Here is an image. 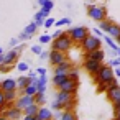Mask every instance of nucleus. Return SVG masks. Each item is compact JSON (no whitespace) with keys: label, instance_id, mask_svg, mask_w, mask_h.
Returning <instances> with one entry per match:
<instances>
[{"label":"nucleus","instance_id":"49530a36","mask_svg":"<svg viewBox=\"0 0 120 120\" xmlns=\"http://www.w3.org/2000/svg\"><path fill=\"white\" fill-rule=\"evenodd\" d=\"M61 35H63V33H61V30L54 31V35H53V40H54V38H58V36H61Z\"/></svg>","mask_w":120,"mask_h":120},{"label":"nucleus","instance_id":"58836bf2","mask_svg":"<svg viewBox=\"0 0 120 120\" xmlns=\"http://www.w3.org/2000/svg\"><path fill=\"white\" fill-rule=\"evenodd\" d=\"M54 23H56V22H54L53 18H49V17H48V18L45 20V26H46V28H49V26H53Z\"/></svg>","mask_w":120,"mask_h":120},{"label":"nucleus","instance_id":"4be33fe9","mask_svg":"<svg viewBox=\"0 0 120 120\" xmlns=\"http://www.w3.org/2000/svg\"><path fill=\"white\" fill-rule=\"evenodd\" d=\"M48 18V15L43 12V10H40V12H36V15H35V20L33 22H36V25L38 26H41V25H45V20Z\"/></svg>","mask_w":120,"mask_h":120},{"label":"nucleus","instance_id":"79ce46f5","mask_svg":"<svg viewBox=\"0 0 120 120\" xmlns=\"http://www.w3.org/2000/svg\"><path fill=\"white\" fill-rule=\"evenodd\" d=\"M120 110V100H117V102H113V112L117 113Z\"/></svg>","mask_w":120,"mask_h":120},{"label":"nucleus","instance_id":"052dcab7","mask_svg":"<svg viewBox=\"0 0 120 120\" xmlns=\"http://www.w3.org/2000/svg\"><path fill=\"white\" fill-rule=\"evenodd\" d=\"M0 113H2V110H0Z\"/></svg>","mask_w":120,"mask_h":120},{"label":"nucleus","instance_id":"6e6d98bb","mask_svg":"<svg viewBox=\"0 0 120 120\" xmlns=\"http://www.w3.org/2000/svg\"><path fill=\"white\" fill-rule=\"evenodd\" d=\"M117 43H118V45H120V36H118V38H117Z\"/></svg>","mask_w":120,"mask_h":120},{"label":"nucleus","instance_id":"b1692460","mask_svg":"<svg viewBox=\"0 0 120 120\" xmlns=\"http://www.w3.org/2000/svg\"><path fill=\"white\" fill-rule=\"evenodd\" d=\"M36 92H38V89H36V84H35V82L31 81V84H30V86H26V87L23 89V92H22V94H26V95H33V97H35V95H36Z\"/></svg>","mask_w":120,"mask_h":120},{"label":"nucleus","instance_id":"c03bdc74","mask_svg":"<svg viewBox=\"0 0 120 120\" xmlns=\"http://www.w3.org/2000/svg\"><path fill=\"white\" fill-rule=\"evenodd\" d=\"M40 58H41V59H48V58H49V53H46V51H43V53L40 54Z\"/></svg>","mask_w":120,"mask_h":120},{"label":"nucleus","instance_id":"ea45409f","mask_svg":"<svg viewBox=\"0 0 120 120\" xmlns=\"http://www.w3.org/2000/svg\"><path fill=\"white\" fill-rule=\"evenodd\" d=\"M18 38H20L22 41H25V40H28V38H31V36H30V35H26V33L23 31V33H20V36H18Z\"/></svg>","mask_w":120,"mask_h":120},{"label":"nucleus","instance_id":"4d7b16f0","mask_svg":"<svg viewBox=\"0 0 120 120\" xmlns=\"http://www.w3.org/2000/svg\"><path fill=\"white\" fill-rule=\"evenodd\" d=\"M2 53H4V49H2V48H0V54H2Z\"/></svg>","mask_w":120,"mask_h":120},{"label":"nucleus","instance_id":"f3484780","mask_svg":"<svg viewBox=\"0 0 120 120\" xmlns=\"http://www.w3.org/2000/svg\"><path fill=\"white\" fill-rule=\"evenodd\" d=\"M18 53H20V49H10L8 53H5L4 56H5V63L7 64H13L17 59H18Z\"/></svg>","mask_w":120,"mask_h":120},{"label":"nucleus","instance_id":"13d9d810","mask_svg":"<svg viewBox=\"0 0 120 120\" xmlns=\"http://www.w3.org/2000/svg\"><path fill=\"white\" fill-rule=\"evenodd\" d=\"M53 120H61V118H53Z\"/></svg>","mask_w":120,"mask_h":120},{"label":"nucleus","instance_id":"0eeeda50","mask_svg":"<svg viewBox=\"0 0 120 120\" xmlns=\"http://www.w3.org/2000/svg\"><path fill=\"white\" fill-rule=\"evenodd\" d=\"M102 66H104V64H102L100 61H95V59H86V61H84V69H86L89 74H92V76H95V74L100 71Z\"/></svg>","mask_w":120,"mask_h":120},{"label":"nucleus","instance_id":"4468645a","mask_svg":"<svg viewBox=\"0 0 120 120\" xmlns=\"http://www.w3.org/2000/svg\"><path fill=\"white\" fill-rule=\"evenodd\" d=\"M2 115L8 117L10 120H18V118L22 117V109H18V107H10V109H7Z\"/></svg>","mask_w":120,"mask_h":120},{"label":"nucleus","instance_id":"5701e85b","mask_svg":"<svg viewBox=\"0 0 120 120\" xmlns=\"http://www.w3.org/2000/svg\"><path fill=\"white\" fill-rule=\"evenodd\" d=\"M107 35H109V36H112L113 40H117V38L120 36V26H118V25H115V23H112V26L109 28Z\"/></svg>","mask_w":120,"mask_h":120},{"label":"nucleus","instance_id":"412c9836","mask_svg":"<svg viewBox=\"0 0 120 120\" xmlns=\"http://www.w3.org/2000/svg\"><path fill=\"white\" fill-rule=\"evenodd\" d=\"M18 89H15V90H7V92H4L5 94V100L8 102V104H15V100L18 99V92H17Z\"/></svg>","mask_w":120,"mask_h":120},{"label":"nucleus","instance_id":"e433bc0d","mask_svg":"<svg viewBox=\"0 0 120 120\" xmlns=\"http://www.w3.org/2000/svg\"><path fill=\"white\" fill-rule=\"evenodd\" d=\"M17 69L22 71V72H25V71H28V64H26V63H18V64H17Z\"/></svg>","mask_w":120,"mask_h":120},{"label":"nucleus","instance_id":"9d476101","mask_svg":"<svg viewBox=\"0 0 120 120\" xmlns=\"http://www.w3.org/2000/svg\"><path fill=\"white\" fill-rule=\"evenodd\" d=\"M74 95H76V94H71V92H68V90H61V89H58L54 99L59 100V102H63V104H68V102L74 100Z\"/></svg>","mask_w":120,"mask_h":120},{"label":"nucleus","instance_id":"473e14b6","mask_svg":"<svg viewBox=\"0 0 120 120\" xmlns=\"http://www.w3.org/2000/svg\"><path fill=\"white\" fill-rule=\"evenodd\" d=\"M10 71H12V64H7V63L0 64V72H10Z\"/></svg>","mask_w":120,"mask_h":120},{"label":"nucleus","instance_id":"7c9ffc66","mask_svg":"<svg viewBox=\"0 0 120 120\" xmlns=\"http://www.w3.org/2000/svg\"><path fill=\"white\" fill-rule=\"evenodd\" d=\"M68 77H69L71 81H79V72H77V69H71V71L68 72Z\"/></svg>","mask_w":120,"mask_h":120},{"label":"nucleus","instance_id":"8fccbe9b","mask_svg":"<svg viewBox=\"0 0 120 120\" xmlns=\"http://www.w3.org/2000/svg\"><path fill=\"white\" fill-rule=\"evenodd\" d=\"M36 2H38V5H40V7H43V5L48 2V0H36Z\"/></svg>","mask_w":120,"mask_h":120},{"label":"nucleus","instance_id":"aec40b11","mask_svg":"<svg viewBox=\"0 0 120 120\" xmlns=\"http://www.w3.org/2000/svg\"><path fill=\"white\" fill-rule=\"evenodd\" d=\"M66 81H69L68 74H64V76H53V86H54L56 89H59Z\"/></svg>","mask_w":120,"mask_h":120},{"label":"nucleus","instance_id":"6e6552de","mask_svg":"<svg viewBox=\"0 0 120 120\" xmlns=\"http://www.w3.org/2000/svg\"><path fill=\"white\" fill-rule=\"evenodd\" d=\"M31 104H35V97L33 95H26V94H22V95H18V99L15 100V107H18V109H26L28 105H31Z\"/></svg>","mask_w":120,"mask_h":120},{"label":"nucleus","instance_id":"de8ad7c7","mask_svg":"<svg viewBox=\"0 0 120 120\" xmlns=\"http://www.w3.org/2000/svg\"><path fill=\"white\" fill-rule=\"evenodd\" d=\"M18 40H20V38H13V40L10 41V46H15V45L18 43Z\"/></svg>","mask_w":120,"mask_h":120},{"label":"nucleus","instance_id":"a878e982","mask_svg":"<svg viewBox=\"0 0 120 120\" xmlns=\"http://www.w3.org/2000/svg\"><path fill=\"white\" fill-rule=\"evenodd\" d=\"M36 28H38L36 22H31V23H30V25H28V26H26V28L23 30V31H25L26 35H30V36H33V35L36 33Z\"/></svg>","mask_w":120,"mask_h":120},{"label":"nucleus","instance_id":"bf43d9fd","mask_svg":"<svg viewBox=\"0 0 120 120\" xmlns=\"http://www.w3.org/2000/svg\"><path fill=\"white\" fill-rule=\"evenodd\" d=\"M113 120H118V118H117V117H115V118H113Z\"/></svg>","mask_w":120,"mask_h":120},{"label":"nucleus","instance_id":"6ab92c4d","mask_svg":"<svg viewBox=\"0 0 120 120\" xmlns=\"http://www.w3.org/2000/svg\"><path fill=\"white\" fill-rule=\"evenodd\" d=\"M40 107H41V105H38V104L35 102V104L28 105L26 109H23V113H25V115H33V117H35V115H38V112H40Z\"/></svg>","mask_w":120,"mask_h":120},{"label":"nucleus","instance_id":"c85d7f7f","mask_svg":"<svg viewBox=\"0 0 120 120\" xmlns=\"http://www.w3.org/2000/svg\"><path fill=\"white\" fill-rule=\"evenodd\" d=\"M53 7H54V5H53V2H51V0H48V2H46V4H45V5L40 8V10H43V12H45V13L49 17V12L53 10Z\"/></svg>","mask_w":120,"mask_h":120},{"label":"nucleus","instance_id":"2f4dec72","mask_svg":"<svg viewBox=\"0 0 120 120\" xmlns=\"http://www.w3.org/2000/svg\"><path fill=\"white\" fill-rule=\"evenodd\" d=\"M51 109H54V110H63V109H64V104L54 99V102L51 104Z\"/></svg>","mask_w":120,"mask_h":120},{"label":"nucleus","instance_id":"9b49d317","mask_svg":"<svg viewBox=\"0 0 120 120\" xmlns=\"http://www.w3.org/2000/svg\"><path fill=\"white\" fill-rule=\"evenodd\" d=\"M107 97H109V100H112V104L117 102V100H120V86L115 84V86L109 87L107 89Z\"/></svg>","mask_w":120,"mask_h":120},{"label":"nucleus","instance_id":"20e7f679","mask_svg":"<svg viewBox=\"0 0 120 120\" xmlns=\"http://www.w3.org/2000/svg\"><path fill=\"white\" fill-rule=\"evenodd\" d=\"M87 13H89V17H90L92 20H95V22H102V20L107 18L105 8H104V7H99V5H89V7H87Z\"/></svg>","mask_w":120,"mask_h":120},{"label":"nucleus","instance_id":"37998d69","mask_svg":"<svg viewBox=\"0 0 120 120\" xmlns=\"http://www.w3.org/2000/svg\"><path fill=\"white\" fill-rule=\"evenodd\" d=\"M110 66H120V58L118 59H112L110 61Z\"/></svg>","mask_w":120,"mask_h":120},{"label":"nucleus","instance_id":"1a4fd4ad","mask_svg":"<svg viewBox=\"0 0 120 120\" xmlns=\"http://www.w3.org/2000/svg\"><path fill=\"white\" fill-rule=\"evenodd\" d=\"M71 69H72V63H69V61L66 59L64 63L54 66V69H53V76H64V74H68Z\"/></svg>","mask_w":120,"mask_h":120},{"label":"nucleus","instance_id":"7ed1b4c3","mask_svg":"<svg viewBox=\"0 0 120 120\" xmlns=\"http://www.w3.org/2000/svg\"><path fill=\"white\" fill-rule=\"evenodd\" d=\"M94 79H95V82L99 84V82H110L112 79H113V69H112V66H102L100 68V71L94 76Z\"/></svg>","mask_w":120,"mask_h":120},{"label":"nucleus","instance_id":"a19ab883","mask_svg":"<svg viewBox=\"0 0 120 120\" xmlns=\"http://www.w3.org/2000/svg\"><path fill=\"white\" fill-rule=\"evenodd\" d=\"M28 76H30V79H38V77H40V74H38V71H36V72H35V71H31V72H30Z\"/></svg>","mask_w":120,"mask_h":120},{"label":"nucleus","instance_id":"4c0bfd02","mask_svg":"<svg viewBox=\"0 0 120 120\" xmlns=\"http://www.w3.org/2000/svg\"><path fill=\"white\" fill-rule=\"evenodd\" d=\"M31 51H33L35 54H41V53H43V49H41V46H40V45H35V46H31Z\"/></svg>","mask_w":120,"mask_h":120},{"label":"nucleus","instance_id":"864d4df0","mask_svg":"<svg viewBox=\"0 0 120 120\" xmlns=\"http://www.w3.org/2000/svg\"><path fill=\"white\" fill-rule=\"evenodd\" d=\"M115 117H117V118H118V120H120V110H118V112H117V113H115Z\"/></svg>","mask_w":120,"mask_h":120},{"label":"nucleus","instance_id":"f704fd0d","mask_svg":"<svg viewBox=\"0 0 120 120\" xmlns=\"http://www.w3.org/2000/svg\"><path fill=\"white\" fill-rule=\"evenodd\" d=\"M51 41H53L51 35H41L40 36V43H51Z\"/></svg>","mask_w":120,"mask_h":120},{"label":"nucleus","instance_id":"ddd939ff","mask_svg":"<svg viewBox=\"0 0 120 120\" xmlns=\"http://www.w3.org/2000/svg\"><path fill=\"white\" fill-rule=\"evenodd\" d=\"M84 58L86 59H95V61H104V58H105V54H104V51L99 48V49H94V51H87L86 54H84Z\"/></svg>","mask_w":120,"mask_h":120},{"label":"nucleus","instance_id":"2eb2a0df","mask_svg":"<svg viewBox=\"0 0 120 120\" xmlns=\"http://www.w3.org/2000/svg\"><path fill=\"white\" fill-rule=\"evenodd\" d=\"M61 90H68V92H71V94H76L77 92V81H66L61 87H59Z\"/></svg>","mask_w":120,"mask_h":120},{"label":"nucleus","instance_id":"a18cd8bd","mask_svg":"<svg viewBox=\"0 0 120 120\" xmlns=\"http://www.w3.org/2000/svg\"><path fill=\"white\" fill-rule=\"evenodd\" d=\"M36 71H38V74H40V76H43V74H46V69H45V68H38Z\"/></svg>","mask_w":120,"mask_h":120},{"label":"nucleus","instance_id":"c756f323","mask_svg":"<svg viewBox=\"0 0 120 120\" xmlns=\"http://www.w3.org/2000/svg\"><path fill=\"white\" fill-rule=\"evenodd\" d=\"M110 26H112V22H109V20H102V22H99V28H100L102 31H109Z\"/></svg>","mask_w":120,"mask_h":120},{"label":"nucleus","instance_id":"f257e3e1","mask_svg":"<svg viewBox=\"0 0 120 120\" xmlns=\"http://www.w3.org/2000/svg\"><path fill=\"white\" fill-rule=\"evenodd\" d=\"M72 43H74V41H72L71 35H69V33H63L61 36H58V38H54V40H53L51 48H53V49H59V51L68 53V51L71 49Z\"/></svg>","mask_w":120,"mask_h":120},{"label":"nucleus","instance_id":"09e8293b","mask_svg":"<svg viewBox=\"0 0 120 120\" xmlns=\"http://www.w3.org/2000/svg\"><path fill=\"white\" fill-rule=\"evenodd\" d=\"M23 120H35L33 115H23Z\"/></svg>","mask_w":120,"mask_h":120},{"label":"nucleus","instance_id":"cd10ccee","mask_svg":"<svg viewBox=\"0 0 120 120\" xmlns=\"http://www.w3.org/2000/svg\"><path fill=\"white\" fill-rule=\"evenodd\" d=\"M35 102H36L38 105H43V104L46 102V97H45V92H36V95H35Z\"/></svg>","mask_w":120,"mask_h":120},{"label":"nucleus","instance_id":"bb28decb","mask_svg":"<svg viewBox=\"0 0 120 120\" xmlns=\"http://www.w3.org/2000/svg\"><path fill=\"white\" fill-rule=\"evenodd\" d=\"M104 41H105V43H107V45H109V46L115 51V53H117V49L120 48V46H117V45L113 43V38H112V36H109V35H107V36H104Z\"/></svg>","mask_w":120,"mask_h":120},{"label":"nucleus","instance_id":"72a5a7b5","mask_svg":"<svg viewBox=\"0 0 120 120\" xmlns=\"http://www.w3.org/2000/svg\"><path fill=\"white\" fill-rule=\"evenodd\" d=\"M7 107V100H5V94H4V90H0V110L2 109H5Z\"/></svg>","mask_w":120,"mask_h":120},{"label":"nucleus","instance_id":"5fc2aeb1","mask_svg":"<svg viewBox=\"0 0 120 120\" xmlns=\"http://www.w3.org/2000/svg\"><path fill=\"white\" fill-rule=\"evenodd\" d=\"M117 54H118V56H120V48H118V49H117Z\"/></svg>","mask_w":120,"mask_h":120},{"label":"nucleus","instance_id":"a211bd4d","mask_svg":"<svg viewBox=\"0 0 120 120\" xmlns=\"http://www.w3.org/2000/svg\"><path fill=\"white\" fill-rule=\"evenodd\" d=\"M31 81H33V79H30V76H22L20 79H17V82H18V90L23 92V89H25L26 86H30Z\"/></svg>","mask_w":120,"mask_h":120},{"label":"nucleus","instance_id":"423d86ee","mask_svg":"<svg viewBox=\"0 0 120 120\" xmlns=\"http://www.w3.org/2000/svg\"><path fill=\"white\" fill-rule=\"evenodd\" d=\"M49 64L51 66H58V64H61V63H64L66 59H68V56H66V53L64 51H59V49H51L49 51Z\"/></svg>","mask_w":120,"mask_h":120},{"label":"nucleus","instance_id":"f8f14e48","mask_svg":"<svg viewBox=\"0 0 120 120\" xmlns=\"http://www.w3.org/2000/svg\"><path fill=\"white\" fill-rule=\"evenodd\" d=\"M15 89H18V82H17L15 79H12V77L0 82V90H4V92H7V90H15Z\"/></svg>","mask_w":120,"mask_h":120},{"label":"nucleus","instance_id":"c9c22d12","mask_svg":"<svg viewBox=\"0 0 120 120\" xmlns=\"http://www.w3.org/2000/svg\"><path fill=\"white\" fill-rule=\"evenodd\" d=\"M69 23H71L69 18H61V20H58L54 25H56V26H63V25H69Z\"/></svg>","mask_w":120,"mask_h":120},{"label":"nucleus","instance_id":"f03ea898","mask_svg":"<svg viewBox=\"0 0 120 120\" xmlns=\"http://www.w3.org/2000/svg\"><path fill=\"white\" fill-rule=\"evenodd\" d=\"M81 46H82V49H84V53H87V51H94V49H99L100 46H102V41H100V38L97 36V35H89L87 38H84L82 41H81Z\"/></svg>","mask_w":120,"mask_h":120},{"label":"nucleus","instance_id":"603ef678","mask_svg":"<svg viewBox=\"0 0 120 120\" xmlns=\"http://www.w3.org/2000/svg\"><path fill=\"white\" fill-rule=\"evenodd\" d=\"M115 76H117V77H120V69H115Z\"/></svg>","mask_w":120,"mask_h":120},{"label":"nucleus","instance_id":"dca6fc26","mask_svg":"<svg viewBox=\"0 0 120 120\" xmlns=\"http://www.w3.org/2000/svg\"><path fill=\"white\" fill-rule=\"evenodd\" d=\"M38 115H40L43 120H53V118H54V113H53V110H51L49 107H45V105H41V107H40V112H38Z\"/></svg>","mask_w":120,"mask_h":120},{"label":"nucleus","instance_id":"39448f33","mask_svg":"<svg viewBox=\"0 0 120 120\" xmlns=\"http://www.w3.org/2000/svg\"><path fill=\"white\" fill-rule=\"evenodd\" d=\"M69 35H71V38H72L74 43H81L84 38L89 36V30L86 26H74V28L69 30Z\"/></svg>","mask_w":120,"mask_h":120},{"label":"nucleus","instance_id":"393cba45","mask_svg":"<svg viewBox=\"0 0 120 120\" xmlns=\"http://www.w3.org/2000/svg\"><path fill=\"white\" fill-rule=\"evenodd\" d=\"M61 120H77V115H76V112H72V110H64Z\"/></svg>","mask_w":120,"mask_h":120},{"label":"nucleus","instance_id":"3c124183","mask_svg":"<svg viewBox=\"0 0 120 120\" xmlns=\"http://www.w3.org/2000/svg\"><path fill=\"white\" fill-rule=\"evenodd\" d=\"M0 120H10L8 117H5V115H0Z\"/></svg>","mask_w":120,"mask_h":120}]
</instances>
